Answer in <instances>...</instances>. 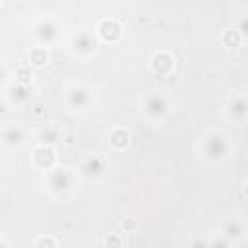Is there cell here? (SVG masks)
I'll return each mask as SVG.
<instances>
[{"label":"cell","mask_w":248,"mask_h":248,"mask_svg":"<svg viewBox=\"0 0 248 248\" xmlns=\"http://www.w3.org/2000/svg\"><path fill=\"white\" fill-rule=\"evenodd\" d=\"M110 143H112L114 149H124V147L130 143V134H128V130H124V128H114V130L110 132Z\"/></svg>","instance_id":"5bb4252c"},{"label":"cell","mask_w":248,"mask_h":248,"mask_svg":"<svg viewBox=\"0 0 248 248\" xmlns=\"http://www.w3.org/2000/svg\"><path fill=\"white\" fill-rule=\"evenodd\" d=\"M31 62L37 66H43L46 62V48L45 46H37L31 50Z\"/></svg>","instance_id":"e0dca14e"},{"label":"cell","mask_w":248,"mask_h":248,"mask_svg":"<svg viewBox=\"0 0 248 248\" xmlns=\"http://www.w3.org/2000/svg\"><path fill=\"white\" fill-rule=\"evenodd\" d=\"M190 248H209V242L207 240H202V238H196Z\"/></svg>","instance_id":"603a6c76"},{"label":"cell","mask_w":248,"mask_h":248,"mask_svg":"<svg viewBox=\"0 0 248 248\" xmlns=\"http://www.w3.org/2000/svg\"><path fill=\"white\" fill-rule=\"evenodd\" d=\"M72 184H74V176L68 169H52L46 176V186L56 196H66L72 190Z\"/></svg>","instance_id":"3957f363"},{"label":"cell","mask_w":248,"mask_h":248,"mask_svg":"<svg viewBox=\"0 0 248 248\" xmlns=\"http://www.w3.org/2000/svg\"><path fill=\"white\" fill-rule=\"evenodd\" d=\"M10 99H12V103H16V105L27 101V99H29V87L23 85V83H16V85L10 89Z\"/></svg>","instance_id":"9a60e30c"},{"label":"cell","mask_w":248,"mask_h":248,"mask_svg":"<svg viewBox=\"0 0 248 248\" xmlns=\"http://www.w3.org/2000/svg\"><path fill=\"white\" fill-rule=\"evenodd\" d=\"M242 41V37L238 35L236 29H227L223 33V45L225 46H238V43Z\"/></svg>","instance_id":"2e32d148"},{"label":"cell","mask_w":248,"mask_h":248,"mask_svg":"<svg viewBox=\"0 0 248 248\" xmlns=\"http://www.w3.org/2000/svg\"><path fill=\"white\" fill-rule=\"evenodd\" d=\"M221 234L225 238H229L231 242L234 240H240L244 236V225L238 221V219H227L223 225H221Z\"/></svg>","instance_id":"4fadbf2b"},{"label":"cell","mask_w":248,"mask_h":248,"mask_svg":"<svg viewBox=\"0 0 248 248\" xmlns=\"http://www.w3.org/2000/svg\"><path fill=\"white\" fill-rule=\"evenodd\" d=\"M105 167H107V163H105L103 157L91 155V157L83 159V163H81V167H79V172H81L83 176H87V178H97V176L103 174Z\"/></svg>","instance_id":"9c48e42d"},{"label":"cell","mask_w":248,"mask_h":248,"mask_svg":"<svg viewBox=\"0 0 248 248\" xmlns=\"http://www.w3.org/2000/svg\"><path fill=\"white\" fill-rule=\"evenodd\" d=\"M234 29L238 31V35H240L242 39H248V16L238 17V21H236V27H234Z\"/></svg>","instance_id":"ac0fdd59"},{"label":"cell","mask_w":248,"mask_h":248,"mask_svg":"<svg viewBox=\"0 0 248 248\" xmlns=\"http://www.w3.org/2000/svg\"><path fill=\"white\" fill-rule=\"evenodd\" d=\"M31 159H33V165L39 167L41 170H52V165H54V149H52V145H45V143L39 145L33 151Z\"/></svg>","instance_id":"52a82bcc"},{"label":"cell","mask_w":248,"mask_h":248,"mask_svg":"<svg viewBox=\"0 0 248 248\" xmlns=\"http://www.w3.org/2000/svg\"><path fill=\"white\" fill-rule=\"evenodd\" d=\"M170 108V103H169V97L163 95L161 91H151L147 93L143 99H141V110L147 118L151 120H159L163 118Z\"/></svg>","instance_id":"7a4b0ae2"},{"label":"cell","mask_w":248,"mask_h":248,"mask_svg":"<svg viewBox=\"0 0 248 248\" xmlns=\"http://www.w3.org/2000/svg\"><path fill=\"white\" fill-rule=\"evenodd\" d=\"M209 248H231V240L225 238L223 234H219V236H215V238L209 242Z\"/></svg>","instance_id":"d6986e66"},{"label":"cell","mask_w":248,"mask_h":248,"mask_svg":"<svg viewBox=\"0 0 248 248\" xmlns=\"http://www.w3.org/2000/svg\"><path fill=\"white\" fill-rule=\"evenodd\" d=\"M95 46H97V39H95V35L89 33V31H78V33L72 37V41H70V48H72L76 54H81V56L91 54V52L95 50Z\"/></svg>","instance_id":"8992f818"},{"label":"cell","mask_w":248,"mask_h":248,"mask_svg":"<svg viewBox=\"0 0 248 248\" xmlns=\"http://www.w3.org/2000/svg\"><path fill=\"white\" fill-rule=\"evenodd\" d=\"M93 101V95L89 91V87L78 83V85H72L66 93V103L72 110H85Z\"/></svg>","instance_id":"5b68a950"},{"label":"cell","mask_w":248,"mask_h":248,"mask_svg":"<svg viewBox=\"0 0 248 248\" xmlns=\"http://www.w3.org/2000/svg\"><path fill=\"white\" fill-rule=\"evenodd\" d=\"M41 138H43V141H45V145H52V143L56 141V138H58V134H56V130H45V132L41 134Z\"/></svg>","instance_id":"44dd1931"},{"label":"cell","mask_w":248,"mask_h":248,"mask_svg":"<svg viewBox=\"0 0 248 248\" xmlns=\"http://www.w3.org/2000/svg\"><path fill=\"white\" fill-rule=\"evenodd\" d=\"M2 140H4V145L8 147H17L25 141V132L21 126H16V124H10L4 128L2 132Z\"/></svg>","instance_id":"7c38bea8"},{"label":"cell","mask_w":248,"mask_h":248,"mask_svg":"<svg viewBox=\"0 0 248 248\" xmlns=\"http://www.w3.org/2000/svg\"><path fill=\"white\" fill-rule=\"evenodd\" d=\"M58 33H60V25L56 23V19L52 17H41L35 27H33V35L35 39L41 43V45H50L58 39Z\"/></svg>","instance_id":"277c9868"},{"label":"cell","mask_w":248,"mask_h":248,"mask_svg":"<svg viewBox=\"0 0 248 248\" xmlns=\"http://www.w3.org/2000/svg\"><path fill=\"white\" fill-rule=\"evenodd\" d=\"M120 33H122V29H120L118 21H114V19H103V21L97 25V35H99V39H103V41H107V43L118 41V39H120Z\"/></svg>","instance_id":"30bf717a"},{"label":"cell","mask_w":248,"mask_h":248,"mask_svg":"<svg viewBox=\"0 0 248 248\" xmlns=\"http://www.w3.org/2000/svg\"><path fill=\"white\" fill-rule=\"evenodd\" d=\"M120 246H122V242H120V238L116 234H110L107 238V248H120Z\"/></svg>","instance_id":"7402d4cb"},{"label":"cell","mask_w":248,"mask_h":248,"mask_svg":"<svg viewBox=\"0 0 248 248\" xmlns=\"http://www.w3.org/2000/svg\"><path fill=\"white\" fill-rule=\"evenodd\" d=\"M244 194L248 196V180H246V184H244Z\"/></svg>","instance_id":"cb8c5ba5"},{"label":"cell","mask_w":248,"mask_h":248,"mask_svg":"<svg viewBox=\"0 0 248 248\" xmlns=\"http://www.w3.org/2000/svg\"><path fill=\"white\" fill-rule=\"evenodd\" d=\"M172 68H174V58H172L169 52H165V50L157 52V54L151 58V70H153L155 74H159V76H167Z\"/></svg>","instance_id":"8fae6325"},{"label":"cell","mask_w":248,"mask_h":248,"mask_svg":"<svg viewBox=\"0 0 248 248\" xmlns=\"http://www.w3.org/2000/svg\"><path fill=\"white\" fill-rule=\"evenodd\" d=\"M35 248H56V240L52 236H41L35 244Z\"/></svg>","instance_id":"ffe728a7"},{"label":"cell","mask_w":248,"mask_h":248,"mask_svg":"<svg viewBox=\"0 0 248 248\" xmlns=\"http://www.w3.org/2000/svg\"><path fill=\"white\" fill-rule=\"evenodd\" d=\"M202 151L209 163H221L229 153V141L221 132H209L202 141Z\"/></svg>","instance_id":"6da1fadb"},{"label":"cell","mask_w":248,"mask_h":248,"mask_svg":"<svg viewBox=\"0 0 248 248\" xmlns=\"http://www.w3.org/2000/svg\"><path fill=\"white\" fill-rule=\"evenodd\" d=\"M227 114L236 120V122H242L244 118H248V101L242 97V95H234L229 99L227 103Z\"/></svg>","instance_id":"ba28073f"}]
</instances>
